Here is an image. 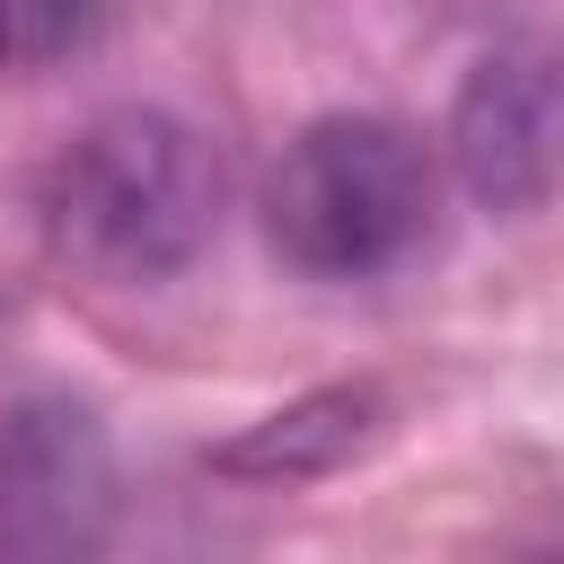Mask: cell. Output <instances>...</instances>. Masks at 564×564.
I'll use <instances>...</instances> for the list:
<instances>
[{"label":"cell","instance_id":"1","mask_svg":"<svg viewBox=\"0 0 564 564\" xmlns=\"http://www.w3.org/2000/svg\"><path fill=\"white\" fill-rule=\"evenodd\" d=\"M220 229V159L167 106L79 123L44 176V238L88 282H167Z\"/></svg>","mask_w":564,"mask_h":564},{"label":"cell","instance_id":"2","mask_svg":"<svg viewBox=\"0 0 564 564\" xmlns=\"http://www.w3.org/2000/svg\"><path fill=\"white\" fill-rule=\"evenodd\" d=\"M441 167L388 115H317L264 176V238L317 282H370L432 247Z\"/></svg>","mask_w":564,"mask_h":564},{"label":"cell","instance_id":"3","mask_svg":"<svg viewBox=\"0 0 564 564\" xmlns=\"http://www.w3.org/2000/svg\"><path fill=\"white\" fill-rule=\"evenodd\" d=\"M115 529V441L79 397H18L0 414V555L79 564Z\"/></svg>","mask_w":564,"mask_h":564},{"label":"cell","instance_id":"4","mask_svg":"<svg viewBox=\"0 0 564 564\" xmlns=\"http://www.w3.org/2000/svg\"><path fill=\"white\" fill-rule=\"evenodd\" d=\"M449 176L476 212H538L564 194V44H494L449 106Z\"/></svg>","mask_w":564,"mask_h":564},{"label":"cell","instance_id":"6","mask_svg":"<svg viewBox=\"0 0 564 564\" xmlns=\"http://www.w3.org/2000/svg\"><path fill=\"white\" fill-rule=\"evenodd\" d=\"M0 70H9V0H0Z\"/></svg>","mask_w":564,"mask_h":564},{"label":"cell","instance_id":"5","mask_svg":"<svg viewBox=\"0 0 564 564\" xmlns=\"http://www.w3.org/2000/svg\"><path fill=\"white\" fill-rule=\"evenodd\" d=\"M379 432V397L370 388H317L282 414H264L256 432H238L212 467L220 476H326L335 458H352Z\"/></svg>","mask_w":564,"mask_h":564}]
</instances>
